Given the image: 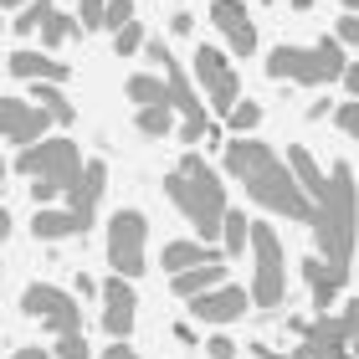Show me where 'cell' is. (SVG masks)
<instances>
[{"instance_id": "1", "label": "cell", "mask_w": 359, "mask_h": 359, "mask_svg": "<svg viewBox=\"0 0 359 359\" xmlns=\"http://www.w3.org/2000/svg\"><path fill=\"white\" fill-rule=\"evenodd\" d=\"M226 175L241 180V190L252 195L262 210L272 216H287V221H313V201L298 190V180L287 175L283 154H272L262 139H226Z\"/></svg>"}, {"instance_id": "2", "label": "cell", "mask_w": 359, "mask_h": 359, "mask_svg": "<svg viewBox=\"0 0 359 359\" xmlns=\"http://www.w3.org/2000/svg\"><path fill=\"white\" fill-rule=\"evenodd\" d=\"M165 195L175 201L180 216H185L195 231H201L205 247H216V236H221V216H226V180L210 170L195 149L180 159V170L165 180Z\"/></svg>"}, {"instance_id": "3", "label": "cell", "mask_w": 359, "mask_h": 359, "mask_svg": "<svg viewBox=\"0 0 359 359\" xmlns=\"http://www.w3.org/2000/svg\"><path fill=\"white\" fill-rule=\"evenodd\" d=\"M308 226H313V236H318L323 262L349 267V257H354V165L349 159H339L329 170V185H323V195L313 201V221Z\"/></svg>"}, {"instance_id": "4", "label": "cell", "mask_w": 359, "mask_h": 359, "mask_svg": "<svg viewBox=\"0 0 359 359\" xmlns=\"http://www.w3.org/2000/svg\"><path fill=\"white\" fill-rule=\"evenodd\" d=\"M144 57L154 62L159 72H165V88H170V108L180 113V139L185 144H201V139H216V123H210V113H205V103L195 97V83H190V72L175 62V52H170V41H159V36H144V46H139Z\"/></svg>"}, {"instance_id": "5", "label": "cell", "mask_w": 359, "mask_h": 359, "mask_svg": "<svg viewBox=\"0 0 359 359\" xmlns=\"http://www.w3.org/2000/svg\"><path fill=\"white\" fill-rule=\"evenodd\" d=\"M344 62L349 52L339 46L334 36H318L313 46H277V52L267 57V77H277V83H298V88H323V83H334L339 72H344Z\"/></svg>"}, {"instance_id": "6", "label": "cell", "mask_w": 359, "mask_h": 359, "mask_svg": "<svg viewBox=\"0 0 359 359\" xmlns=\"http://www.w3.org/2000/svg\"><path fill=\"white\" fill-rule=\"evenodd\" d=\"M247 247H252V257H257L247 298H252L257 308H283V303H287V257H283L277 231H272L267 221H252V226H247Z\"/></svg>"}, {"instance_id": "7", "label": "cell", "mask_w": 359, "mask_h": 359, "mask_svg": "<svg viewBox=\"0 0 359 359\" xmlns=\"http://www.w3.org/2000/svg\"><path fill=\"white\" fill-rule=\"evenodd\" d=\"M15 170L26 180H52V185L67 195V185L83 175V154H77L72 139H36V144H21Z\"/></svg>"}, {"instance_id": "8", "label": "cell", "mask_w": 359, "mask_h": 359, "mask_svg": "<svg viewBox=\"0 0 359 359\" xmlns=\"http://www.w3.org/2000/svg\"><path fill=\"white\" fill-rule=\"evenodd\" d=\"M144 241H149V221H144V210L123 205V210H113V216H108V262H113L118 277H128V283L149 267Z\"/></svg>"}, {"instance_id": "9", "label": "cell", "mask_w": 359, "mask_h": 359, "mask_svg": "<svg viewBox=\"0 0 359 359\" xmlns=\"http://www.w3.org/2000/svg\"><path fill=\"white\" fill-rule=\"evenodd\" d=\"M21 313L46 323L52 334H77L83 329V303H77L67 287H52V283H31L21 292Z\"/></svg>"}, {"instance_id": "10", "label": "cell", "mask_w": 359, "mask_h": 359, "mask_svg": "<svg viewBox=\"0 0 359 359\" xmlns=\"http://www.w3.org/2000/svg\"><path fill=\"white\" fill-rule=\"evenodd\" d=\"M190 72H195V83L205 88V103L226 118V108H231L236 97H241V77H236V67H231V57H226L221 46H201Z\"/></svg>"}, {"instance_id": "11", "label": "cell", "mask_w": 359, "mask_h": 359, "mask_svg": "<svg viewBox=\"0 0 359 359\" xmlns=\"http://www.w3.org/2000/svg\"><path fill=\"white\" fill-rule=\"evenodd\" d=\"M354 349V303H344L339 313H318V323H303V359H334Z\"/></svg>"}, {"instance_id": "12", "label": "cell", "mask_w": 359, "mask_h": 359, "mask_svg": "<svg viewBox=\"0 0 359 359\" xmlns=\"http://www.w3.org/2000/svg\"><path fill=\"white\" fill-rule=\"evenodd\" d=\"M247 308H252L247 287L216 283V287H205V292H195V298H190V318L195 323H210V329H226V323H236Z\"/></svg>"}, {"instance_id": "13", "label": "cell", "mask_w": 359, "mask_h": 359, "mask_svg": "<svg viewBox=\"0 0 359 359\" xmlns=\"http://www.w3.org/2000/svg\"><path fill=\"white\" fill-rule=\"evenodd\" d=\"M97 292H103V334L108 339H128V334H134V318H139L134 283L113 272L108 283H97Z\"/></svg>"}, {"instance_id": "14", "label": "cell", "mask_w": 359, "mask_h": 359, "mask_svg": "<svg viewBox=\"0 0 359 359\" xmlns=\"http://www.w3.org/2000/svg\"><path fill=\"white\" fill-rule=\"evenodd\" d=\"M210 21L226 36V57H252L257 52V26H252V11L241 0H210Z\"/></svg>"}, {"instance_id": "15", "label": "cell", "mask_w": 359, "mask_h": 359, "mask_svg": "<svg viewBox=\"0 0 359 359\" xmlns=\"http://www.w3.org/2000/svg\"><path fill=\"white\" fill-rule=\"evenodd\" d=\"M46 128H52V118H46L31 97H0V139L36 144V139H46Z\"/></svg>"}, {"instance_id": "16", "label": "cell", "mask_w": 359, "mask_h": 359, "mask_svg": "<svg viewBox=\"0 0 359 359\" xmlns=\"http://www.w3.org/2000/svg\"><path fill=\"white\" fill-rule=\"evenodd\" d=\"M103 190H108V165L103 159H83V175L67 185V210L77 216V226H93V216H97V201H103Z\"/></svg>"}, {"instance_id": "17", "label": "cell", "mask_w": 359, "mask_h": 359, "mask_svg": "<svg viewBox=\"0 0 359 359\" xmlns=\"http://www.w3.org/2000/svg\"><path fill=\"white\" fill-rule=\"evenodd\" d=\"M303 277H308V292H313V308H318V313H329L334 303H344V287H349L354 272L339 267V262H323V257H308Z\"/></svg>"}, {"instance_id": "18", "label": "cell", "mask_w": 359, "mask_h": 359, "mask_svg": "<svg viewBox=\"0 0 359 359\" xmlns=\"http://www.w3.org/2000/svg\"><path fill=\"white\" fill-rule=\"evenodd\" d=\"M201 262H226V257H221V247H205V241H170V247L159 252V267H165L170 277L201 267Z\"/></svg>"}, {"instance_id": "19", "label": "cell", "mask_w": 359, "mask_h": 359, "mask_svg": "<svg viewBox=\"0 0 359 359\" xmlns=\"http://www.w3.org/2000/svg\"><path fill=\"white\" fill-rule=\"evenodd\" d=\"M11 72L21 83H67V62L41 57V52H11Z\"/></svg>"}, {"instance_id": "20", "label": "cell", "mask_w": 359, "mask_h": 359, "mask_svg": "<svg viewBox=\"0 0 359 359\" xmlns=\"http://www.w3.org/2000/svg\"><path fill=\"white\" fill-rule=\"evenodd\" d=\"M283 165H287V175H292V180H298V190L308 195V201H318V195H323V185H329V180H323V170H318V159L308 154L303 144H292Z\"/></svg>"}, {"instance_id": "21", "label": "cell", "mask_w": 359, "mask_h": 359, "mask_svg": "<svg viewBox=\"0 0 359 359\" xmlns=\"http://www.w3.org/2000/svg\"><path fill=\"white\" fill-rule=\"evenodd\" d=\"M31 231L41 241H67V236H83V226H77L72 210H57V205H41L36 216H31Z\"/></svg>"}, {"instance_id": "22", "label": "cell", "mask_w": 359, "mask_h": 359, "mask_svg": "<svg viewBox=\"0 0 359 359\" xmlns=\"http://www.w3.org/2000/svg\"><path fill=\"white\" fill-rule=\"evenodd\" d=\"M31 97H36V108H41L52 123H62V128L77 118V108H72V97L62 93V83H36V88H31Z\"/></svg>"}, {"instance_id": "23", "label": "cell", "mask_w": 359, "mask_h": 359, "mask_svg": "<svg viewBox=\"0 0 359 359\" xmlns=\"http://www.w3.org/2000/svg\"><path fill=\"white\" fill-rule=\"evenodd\" d=\"M216 283H226V262H201L190 272H175V292H180V298H195V292H205Z\"/></svg>"}, {"instance_id": "24", "label": "cell", "mask_w": 359, "mask_h": 359, "mask_svg": "<svg viewBox=\"0 0 359 359\" xmlns=\"http://www.w3.org/2000/svg\"><path fill=\"white\" fill-rule=\"evenodd\" d=\"M247 226H252V216H241L236 205H226V216H221V257H241L247 252Z\"/></svg>"}, {"instance_id": "25", "label": "cell", "mask_w": 359, "mask_h": 359, "mask_svg": "<svg viewBox=\"0 0 359 359\" xmlns=\"http://www.w3.org/2000/svg\"><path fill=\"white\" fill-rule=\"evenodd\" d=\"M123 93L134 97L139 108H149V103H170V88H165V77H149V72H134L123 83Z\"/></svg>"}, {"instance_id": "26", "label": "cell", "mask_w": 359, "mask_h": 359, "mask_svg": "<svg viewBox=\"0 0 359 359\" xmlns=\"http://www.w3.org/2000/svg\"><path fill=\"white\" fill-rule=\"evenodd\" d=\"M170 128H175V108H170V103L139 108V134H144V139H165Z\"/></svg>"}, {"instance_id": "27", "label": "cell", "mask_w": 359, "mask_h": 359, "mask_svg": "<svg viewBox=\"0 0 359 359\" xmlns=\"http://www.w3.org/2000/svg\"><path fill=\"white\" fill-rule=\"evenodd\" d=\"M257 123H262V108H257L252 97H236V103L226 108V128H231V134H252Z\"/></svg>"}, {"instance_id": "28", "label": "cell", "mask_w": 359, "mask_h": 359, "mask_svg": "<svg viewBox=\"0 0 359 359\" xmlns=\"http://www.w3.org/2000/svg\"><path fill=\"white\" fill-rule=\"evenodd\" d=\"M36 31H41V41H46V46H62L67 36H77V15H62V11H52V15H46V21H41Z\"/></svg>"}, {"instance_id": "29", "label": "cell", "mask_w": 359, "mask_h": 359, "mask_svg": "<svg viewBox=\"0 0 359 359\" xmlns=\"http://www.w3.org/2000/svg\"><path fill=\"white\" fill-rule=\"evenodd\" d=\"M52 11H57V0H26V6H21V15H15L11 26L21 31V36H31V31H36V26H41Z\"/></svg>"}, {"instance_id": "30", "label": "cell", "mask_w": 359, "mask_h": 359, "mask_svg": "<svg viewBox=\"0 0 359 359\" xmlns=\"http://www.w3.org/2000/svg\"><path fill=\"white\" fill-rule=\"evenodd\" d=\"M52 359H93V349H88L83 329H77V334H57V344H52Z\"/></svg>"}, {"instance_id": "31", "label": "cell", "mask_w": 359, "mask_h": 359, "mask_svg": "<svg viewBox=\"0 0 359 359\" xmlns=\"http://www.w3.org/2000/svg\"><path fill=\"white\" fill-rule=\"evenodd\" d=\"M139 46H144V26L139 21H128V26L113 31V52H118V57H134Z\"/></svg>"}, {"instance_id": "32", "label": "cell", "mask_w": 359, "mask_h": 359, "mask_svg": "<svg viewBox=\"0 0 359 359\" xmlns=\"http://www.w3.org/2000/svg\"><path fill=\"white\" fill-rule=\"evenodd\" d=\"M128 21H134V0H103V26L108 31H118Z\"/></svg>"}, {"instance_id": "33", "label": "cell", "mask_w": 359, "mask_h": 359, "mask_svg": "<svg viewBox=\"0 0 359 359\" xmlns=\"http://www.w3.org/2000/svg\"><path fill=\"white\" fill-rule=\"evenodd\" d=\"M334 41L344 46V52L354 57V46H359V21H354V11H344L339 15V26H334Z\"/></svg>"}, {"instance_id": "34", "label": "cell", "mask_w": 359, "mask_h": 359, "mask_svg": "<svg viewBox=\"0 0 359 359\" xmlns=\"http://www.w3.org/2000/svg\"><path fill=\"white\" fill-rule=\"evenodd\" d=\"M77 31H103V0H77Z\"/></svg>"}, {"instance_id": "35", "label": "cell", "mask_w": 359, "mask_h": 359, "mask_svg": "<svg viewBox=\"0 0 359 359\" xmlns=\"http://www.w3.org/2000/svg\"><path fill=\"white\" fill-rule=\"evenodd\" d=\"M334 113V123H339V134H354L359 128V97H344L339 108H329Z\"/></svg>"}, {"instance_id": "36", "label": "cell", "mask_w": 359, "mask_h": 359, "mask_svg": "<svg viewBox=\"0 0 359 359\" xmlns=\"http://www.w3.org/2000/svg\"><path fill=\"white\" fill-rule=\"evenodd\" d=\"M205 354H210V359H236L241 344H236L231 334H210V339H205Z\"/></svg>"}, {"instance_id": "37", "label": "cell", "mask_w": 359, "mask_h": 359, "mask_svg": "<svg viewBox=\"0 0 359 359\" xmlns=\"http://www.w3.org/2000/svg\"><path fill=\"white\" fill-rule=\"evenodd\" d=\"M339 83H344V93H349V97H359V62H354V57L344 62V72H339Z\"/></svg>"}, {"instance_id": "38", "label": "cell", "mask_w": 359, "mask_h": 359, "mask_svg": "<svg viewBox=\"0 0 359 359\" xmlns=\"http://www.w3.org/2000/svg\"><path fill=\"white\" fill-rule=\"evenodd\" d=\"M97 359H139V354H134V344H128V339H113V344L97 354Z\"/></svg>"}, {"instance_id": "39", "label": "cell", "mask_w": 359, "mask_h": 359, "mask_svg": "<svg viewBox=\"0 0 359 359\" xmlns=\"http://www.w3.org/2000/svg\"><path fill=\"white\" fill-rule=\"evenodd\" d=\"M170 31H175V36H190V31H195V15H190V11H175V15H170Z\"/></svg>"}, {"instance_id": "40", "label": "cell", "mask_w": 359, "mask_h": 359, "mask_svg": "<svg viewBox=\"0 0 359 359\" xmlns=\"http://www.w3.org/2000/svg\"><path fill=\"white\" fill-rule=\"evenodd\" d=\"M57 185H52V180H31V201H57Z\"/></svg>"}, {"instance_id": "41", "label": "cell", "mask_w": 359, "mask_h": 359, "mask_svg": "<svg viewBox=\"0 0 359 359\" xmlns=\"http://www.w3.org/2000/svg\"><path fill=\"white\" fill-rule=\"evenodd\" d=\"M11 359H52V349H36V344H31V349H15Z\"/></svg>"}, {"instance_id": "42", "label": "cell", "mask_w": 359, "mask_h": 359, "mask_svg": "<svg viewBox=\"0 0 359 359\" xmlns=\"http://www.w3.org/2000/svg\"><path fill=\"white\" fill-rule=\"evenodd\" d=\"M308 118H313V123H318V118H329V97H318V103H308Z\"/></svg>"}, {"instance_id": "43", "label": "cell", "mask_w": 359, "mask_h": 359, "mask_svg": "<svg viewBox=\"0 0 359 359\" xmlns=\"http://www.w3.org/2000/svg\"><path fill=\"white\" fill-rule=\"evenodd\" d=\"M257 359H303L298 349H292V354H277V349H267V344H257Z\"/></svg>"}, {"instance_id": "44", "label": "cell", "mask_w": 359, "mask_h": 359, "mask_svg": "<svg viewBox=\"0 0 359 359\" xmlns=\"http://www.w3.org/2000/svg\"><path fill=\"white\" fill-rule=\"evenodd\" d=\"M11 226H15V221H11V210H6V205H0V247H6V236H11Z\"/></svg>"}, {"instance_id": "45", "label": "cell", "mask_w": 359, "mask_h": 359, "mask_svg": "<svg viewBox=\"0 0 359 359\" xmlns=\"http://www.w3.org/2000/svg\"><path fill=\"white\" fill-rule=\"evenodd\" d=\"M26 6V0H0V11H21Z\"/></svg>"}, {"instance_id": "46", "label": "cell", "mask_w": 359, "mask_h": 359, "mask_svg": "<svg viewBox=\"0 0 359 359\" xmlns=\"http://www.w3.org/2000/svg\"><path fill=\"white\" fill-rule=\"evenodd\" d=\"M292 6H298V11H308V6H313V0H292Z\"/></svg>"}, {"instance_id": "47", "label": "cell", "mask_w": 359, "mask_h": 359, "mask_svg": "<svg viewBox=\"0 0 359 359\" xmlns=\"http://www.w3.org/2000/svg\"><path fill=\"white\" fill-rule=\"evenodd\" d=\"M354 6H359V0H344V11H354Z\"/></svg>"}, {"instance_id": "48", "label": "cell", "mask_w": 359, "mask_h": 359, "mask_svg": "<svg viewBox=\"0 0 359 359\" xmlns=\"http://www.w3.org/2000/svg\"><path fill=\"white\" fill-rule=\"evenodd\" d=\"M0 180H6V159H0Z\"/></svg>"}, {"instance_id": "49", "label": "cell", "mask_w": 359, "mask_h": 359, "mask_svg": "<svg viewBox=\"0 0 359 359\" xmlns=\"http://www.w3.org/2000/svg\"><path fill=\"white\" fill-rule=\"evenodd\" d=\"M0 31H6V15H0Z\"/></svg>"}]
</instances>
